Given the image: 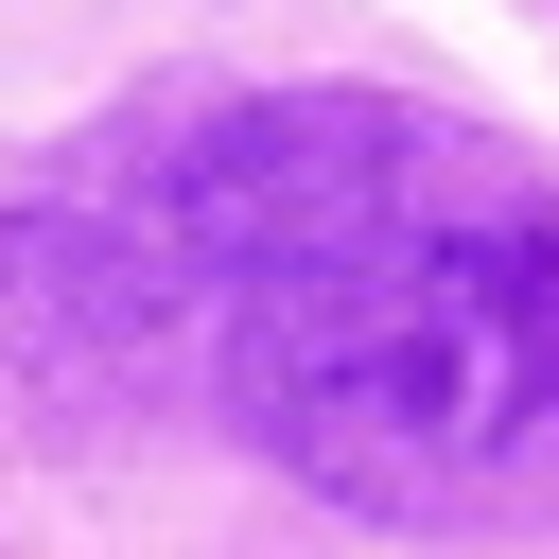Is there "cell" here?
<instances>
[{
    "label": "cell",
    "mask_w": 559,
    "mask_h": 559,
    "mask_svg": "<svg viewBox=\"0 0 559 559\" xmlns=\"http://www.w3.org/2000/svg\"><path fill=\"white\" fill-rule=\"evenodd\" d=\"M227 419L367 524L559 507V192L384 87H280L157 157Z\"/></svg>",
    "instance_id": "6da1fadb"
}]
</instances>
